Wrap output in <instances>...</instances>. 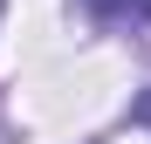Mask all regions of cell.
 Listing matches in <instances>:
<instances>
[{
	"label": "cell",
	"instance_id": "obj_1",
	"mask_svg": "<svg viewBox=\"0 0 151 144\" xmlns=\"http://www.w3.org/2000/svg\"><path fill=\"white\" fill-rule=\"evenodd\" d=\"M96 21H151V0H83Z\"/></svg>",
	"mask_w": 151,
	"mask_h": 144
}]
</instances>
